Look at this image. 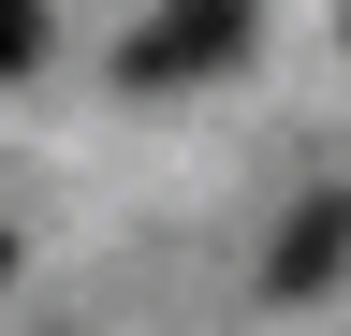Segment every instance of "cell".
I'll return each mask as SVG.
<instances>
[{"mask_svg": "<svg viewBox=\"0 0 351 336\" xmlns=\"http://www.w3.org/2000/svg\"><path fill=\"white\" fill-rule=\"evenodd\" d=\"M0 278H15V234H0Z\"/></svg>", "mask_w": 351, "mask_h": 336, "instance_id": "cell-4", "label": "cell"}, {"mask_svg": "<svg viewBox=\"0 0 351 336\" xmlns=\"http://www.w3.org/2000/svg\"><path fill=\"white\" fill-rule=\"evenodd\" d=\"M234 59H249V0H161L117 44V88H205V73H234Z\"/></svg>", "mask_w": 351, "mask_h": 336, "instance_id": "cell-1", "label": "cell"}, {"mask_svg": "<svg viewBox=\"0 0 351 336\" xmlns=\"http://www.w3.org/2000/svg\"><path fill=\"white\" fill-rule=\"evenodd\" d=\"M337 278H351V190H293L278 248H263V292L307 307V292H337Z\"/></svg>", "mask_w": 351, "mask_h": 336, "instance_id": "cell-2", "label": "cell"}, {"mask_svg": "<svg viewBox=\"0 0 351 336\" xmlns=\"http://www.w3.org/2000/svg\"><path fill=\"white\" fill-rule=\"evenodd\" d=\"M44 73V0H0V88H29Z\"/></svg>", "mask_w": 351, "mask_h": 336, "instance_id": "cell-3", "label": "cell"}]
</instances>
